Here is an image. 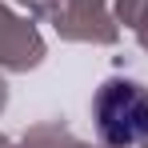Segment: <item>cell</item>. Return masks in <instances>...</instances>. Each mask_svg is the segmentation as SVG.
I'll return each instance as SVG.
<instances>
[{
  "label": "cell",
  "mask_w": 148,
  "mask_h": 148,
  "mask_svg": "<svg viewBox=\"0 0 148 148\" xmlns=\"http://www.w3.org/2000/svg\"><path fill=\"white\" fill-rule=\"evenodd\" d=\"M96 128L108 144H136L148 136V92L132 80H108L96 92Z\"/></svg>",
  "instance_id": "obj_1"
}]
</instances>
